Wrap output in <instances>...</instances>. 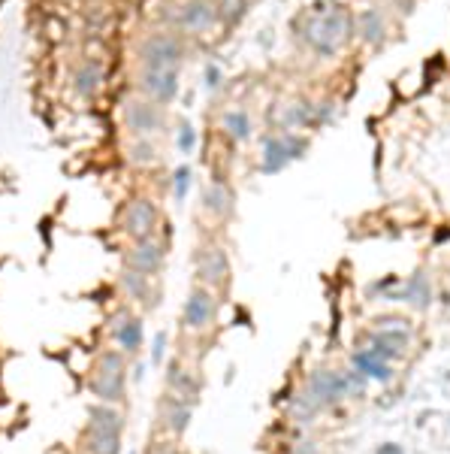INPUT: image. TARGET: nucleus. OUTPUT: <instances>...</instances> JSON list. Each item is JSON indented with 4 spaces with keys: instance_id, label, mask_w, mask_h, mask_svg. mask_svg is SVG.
<instances>
[{
    "instance_id": "c85d7f7f",
    "label": "nucleus",
    "mask_w": 450,
    "mask_h": 454,
    "mask_svg": "<svg viewBox=\"0 0 450 454\" xmlns=\"http://www.w3.org/2000/svg\"><path fill=\"white\" fill-rule=\"evenodd\" d=\"M157 454H179V451H175L172 445H160V448H157Z\"/></svg>"
},
{
    "instance_id": "f257e3e1",
    "label": "nucleus",
    "mask_w": 450,
    "mask_h": 454,
    "mask_svg": "<svg viewBox=\"0 0 450 454\" xmlns=\"http://www.w3.org/2000/svg\"><path fill=\"white\" fill-rule=\"evenodd\" d=\"M350 34H354V19L345 10H333V12L317 15V19L302 25V40L326 58L335 55Z\"/></svg>"
},
{
    "instance_id": "c756f323",
    "label": "nucleus",
    "mask_w": 450,
    "mask_h": 454,
    "mask_svg": "<svg viewBox=\"0 0 450 454\" xmlns=\"http://www.w3.org/2000/svg\"><path fill=\"white\" fill-rule=\"evenodd\" d=\"M378 454H402L399 448H396V445H387V448H381Z\"/></svg>"
},
{
    "instance_id": "1a4fd4ad",
    "label": "nucleus",
    "mask_w": 450,
    "mask_h": 454,
    "mask_svg": "<svg viewBox=\"0 0 450 454\" xmlns=\"http://www.w3.org/2000/svg\"><path fill=\"white\" fill-rule=\"evenodd\" d=\"M127 127H131L133 133H155L160 125H164V116H160V109L157 106H151V103H142V100H133V103H127Z\"/></svg>"
},
{
    "instance_id": "393cba45",
    "label": "nucleus",
    "mask_w": 450,
    "mask_h": 454,
    "mask_svg": "<svg viewBox=\"0 0 450 454\" xmlns=\"http://www.w3.org/2000/svg\"><path fill=\"white\" fill-rule=\"evenodd\" d=\"M131 158H133V161H139V164H146V161L155 158V149H151L148 142H136V146L131 149Z\"/></svg>"
},
{
    "instance_id": "9d476101",
    "label": "nucleus",
    "mask_w": 450,
    "mask_h": 454,
    "mask_svg": "<svg viewBox=\"0 0 450 454\" xmlns=\"http://www.w3.org/2000/svg\"><path fill=\"white\" fill-rule=\"evenodd\" d=\"M142 88L155 97L157 103H166L179 91V73L175 70H142Z\"/></svg>"
},
{
    "instance_id": "2eb2a0df",
    "label": "nucleus",
    "mask_w": 450,
    "mask_h": 454,
    "mask_svg": "<svg viewBox=\"0 0 450 454\" xmlns=\"http://www.w3.org/2000/svg\"><path fill=\"white\" fill-rule=\"evenodd\" d=\"M411 306L414 309H426L429 306V300H432V291H429V279L423 276V272H417V276H411L408 279V285H405V294H402Z\"/></svg>"
},
{
    "instance_id": "6ab92c4d",
    "label": "nucleus",
    "mask_w": 450,
    "mask_h": 454,
    "mask_svg": "<svg viewBox=\"0 0 450 454\" xmlns=\"http://www.w3.org/2000/svg\"><path fill=\"white\" fill-rule=\"evenodd\" d=\"M224 127H227V133H230L233 140H245V136L251 133V118L242 109H233V112H227L224 116Z\"/></svg>"
},
{
    "instance_id": "4468645a",
    "label": "nucleus",
    "mask_w": 450,
    "mask_h": 454,
    "mask_svg": "<svg viewBox=\"0 0 450 454\" xmlns=\"http://www.w3.org/2000/svg\"><path fill=\"white\" fill-rule=\"evenodd\" d=\"M354 369H357V373H360L363 378H375V382H381V385H387V382L393 378L390 363L372 358L369 352H357V354H354Z\"/></svg>"
},
{
    "instance_id": "0eeeda50",
    "label": "nucleus",
    "mask_w": 450,
    "mask_h": 454,
    "mask_svg": "<svg viewBox=\"0 0 450 454\" xmlns=\"http://www.w3.org/2000/svg\"><path fill=\"white\" fill-rule=\"evenodd\" d=\"M124 227L136 242L148 239L151 233H155V227H157V206L151 200H133L131 209H127Z\"/></svg>"
},
{
    "instance_id": "f3484780",
    "label": "nucleus",
    "mask_w": 450,
    "mask_h": 454,
    "mask_svg": "<svg viewBox=\"0 0 450 454\" xmlns=\"http://www.w3.org/2000/svg\"><path fill=\"white\" fill-rule=\"evenodd\" d=\"M360 36L365 43H381V36H384V19H381L378 10H365L360 15Z\"/></svg>"
},
{
    "instance_id": "6e6552de",
    "label": "nucleus",
    "mask_w": 450,
    "mask_h": 454,
    "mask_svg": "<svg viewBox=\"0 0 450 454\" xmlns=\"http://www.w3.org/2000/svg\"><path fill=\"white\" fill-rule=\"evenodd\" d=\"M212 318H215V300H212L209 291L196 288L185 303V324L190 330H205L212 324Z\"/></svg>"
},
{
    "instance_id": "20e7f679",
    "label": "nucleus",
    "mask_w": 450,
    "mask_h": 454,
    "mask_svg": "<svg viewBox=\"0 0 450 454\" xmlns=\"http://www.w3.org/2000/svg\"><path fill=\"white\" fill-rule=\"evenodd\" d=\"M181 61V45L170 34H155L142 45V64L146 70H175Z\"/></svg>"
},
{
    "instance_id": "423d86ee",
    "label": "nucleus",
    "mask_w": 450,
    "mask_h": 454,
    "mask_svg": "<svg viewBox=\"0 0 450 454\" xmlns=\"http://www.w3.org/2000/svg\"><path fill=\"white\" fill-rule=\"evenodd\" d=\"M308 397L315 400L320 409L339 403V400H345V397H348L345 376L330 373V369H317V373L308 378Z\"/></svg>"
},
{
    "instance_id": "9b49d317",
    "label": "nucleus",
    "mask_w": 450,
    "mask_h": 454,
    "mask_svg": "<svg viewBox=\"0 0 450 454\" xmlns=\"http://www.w3.org/2000/svg\"><path fill=\"white\" fill-rule=\"evenodd\" d=\"M302 151V146L296 140H269L263 149V173H278L287 161H293L296 155Z\"/></svg>"
},
{
    "instance_id": "5701e85b",
    "label": "nucleus",
    "mask_w": 450,
    "mask_h": 454,
    "mask_svg": "<svg viewBox=\"0 0 450 454\" xmlns=\"http://www.w3.org/2000/svg\"><path fill=\"white\" fill-rule=\"evenodd\" d=\"M218 12L224 15V19H242V12H245V0H221V6H218Z\"/></svg>"
},
{
    "instance_id": "bb28decb",
    "label": "nucleus",
    "mask_w": 450,
    "mask_h": 454,
    "mask_svg": "<svg viewBox=\"0 0 450 454\" xmlns=\"http://www.w3.org/2000/svg\"><path fill=\"white\" fill-rule=\"evenodd\" d=\"M194 140H196V136H194V127L185 125V127L179 131V149H181V151H190V149H194Z\"/></svg>"
},
{
    "instance_id": "dca6fc26",
    "label": "nucleus",
    "mask_w": 450,
    "mask_h": 454,
    "mask_svg": "<svg viewBox=\"0 0 450 454\" xmlns=\"http://www.w3.org/2000/svg\"><path fill=\"white\" fill-rule=\"evenodd\" d=\"M115 336H118V343L124 352H139V345H142V321L139 318H127L124 324L115 330Z\"/></svg>"
},
{
    "instance_id": "7ed1b4c3",
    "label": "nucleus",
    "mask_w": 450,
    "mask_h": 454,
    "mask_svg": "<svg viewBox=\"0 0 450 454\" xmlns=\"http://www.w3.org/2000/svg\"><path fill=\"white\" fill-rule=\"evenodd\" d=\"M91 391L103 400V403H118L124 397V358L118 352H106L97 367V376L91 382Z\"/></svg>"
},
{
    "instance_id": "ddd939ff",
    "label": "nucleus",
    "mask_w": 450,
    "mask_h": 454,
    "mask_svg": "<svg viewBox=\"0 0 450 454\" xmlns=\"http://www.w3.org/2000/svg\"><path fill=\"white\" fill-rule=\"evenodd\" d=\"M227 272H230V261H227V255L221 252V248H205V252L200 255V276H203V282L221 285L227 279Z\"/></svg>"
},
{
    "instance_id": "cd10ccee",
    "label": "nucleus",
    "mask_w": 450,
    "mask_h": 454,
    "mask_svg": "<svg viewBox=\"0 0 450 454\" xmlns=\"http://www.w3.org/2000/svg\"><path fill=\"white\" fill-rule=\"evenodd\" d=\"M218 85V70L215 67H209V88H215Z\"/></svg>"
},
{
    "instance_id": "aec40b11",
    "label": "nucleus",
    "mask_w": 450,
    "mask_h": 454,
    "mask_svg": "<svg viewBox=\"0 0 450 454\" xmlns=\"http://www.w3.org/2000/svg\"><path fill=\"white\" fill-rule=\"evenodd\" d=\"M188 421H190V406H185V403H175L166 409V427L172 430V433H185L188 430Z\"/></svg>"
},
{
    "instance_id": "39448f33",
    "label": "nucleus",
    "mask_w": 450,
    "mask_h": 454,
    "mask_svg": "<svg viewBox=\"0 0 450 454\" xmlns=\"http://www.w3.org/2000/svg\"><path fill=\"white\" fill-rule=\"evenodd\" d=\"M218 15L221 12L212 0H188V3H181L179 15H175V25L188 30V34H203V30L215 28Z\"/></svg>"
},
{
    "instance_id": "f03ea898",
    "label": "nucleus",
    "mask_w": 450,
    "mask_h": 454,
    "mask_svg": "<svg viewBox=\"0 0 450 454\" xmlns=\"http://www.w3.org/2000/svg\"><path fill=\"white\" fill-rule=\"evenodd\" d=\"M88 451L91 454H118L121 451V415L115 409H109V406L91 409Z\"/></svg>"
},
{
    "instance_id": "4be33fe9",
    "label": "nucleus",
    "mask_w": 450,
    "mask_h": 454,
    "mask_svg": "<svg viewBox=\"0 0 450 454\" xmlns=\"http://www.w3.org/2000/svg\"><path fill=\"white\" fill-rule=\"evenodd\" d=\"M124 288L133 294V297H146V276L136 270H127L124 272Z\"/></svg>"
},
{
    "instance_id": "412c9836",
    "label": "nucleus",
    "mask_w": 450,
    "mask_h": 454,
    "mask_svg": "<svg viewBox=\"0 0 450 454\" xmlns=\"http://www.w3.org/2000/svg\"><path fill=\"white\" fill-rule=\"evenodd\" d=\"M205 209L215 212V215H224V212L230 209V191H227L224 185H212L209 191H205Z\"/></svg>"
},
{
    "instance_id": "f8f14e48",
    "label": "nucleus",
    "mask_w": 450,
    "mask_h": 454,
    "mask_svg": "<svg viewBox=\"0 0 450 454\" xmlns=\"http://www.w3.org/2000/svg\"><path fill=\"white\" fill-rule=\"evenodd\" d=\"M160 261H164V252H160L157 242L151 239H142L136 242V248L131 255H127V263H131V270L142 272V276H148V272H155L160 267Z\"/></svg>"
},
{
    "instance_id": "a878e982",
    "label": "nucleus",
    "mask_w": 450,
    "mask_h": 454,
    "mask_svg": "<svg viewBox=\"0 0 450 454\" xmlns=\"http://www.w3.org/2000/svg\"><path fill=\"white\" fill-rule=\"evenodd\" d=\"M164 348H166V333L160 330L155 336V348H151V363L155 367H160V360H164Z\"/></svg>"
},
{
    "instance_id": "a211bd4d",
    "label": "nucleus",
    "mask_w": 450,
    "mask_h": 454,
    "mask_svg": "<svg viewBox=\"0 0 450 454\" xmlns=\"http://www.w3.org/2000/svg\"><path fill=\"white\" fill-rule=\"evenodd\" d=\"M97 85H100V67H97L94 61H88V64L82 67L79 73H76V91H79V94H85V97H91L97 91Z\"/></svg>"
},
{
    "instance_id": "b1692460",
    "label": "nucleus",
    "mask_w": 450,
    "mask_h": 454,
    "mask_svg": "<svg viewBox=\"0 0 450 454\" xmlns=\"http://www.w3.org/2000/svg\"><path fill=\"white\" fill-rule=\"evenodd\" d=\"M172 179H175V182H172V191H175V197H179V200H185L188 185H190V170H188V166H179Z\"/></svg>"
}]
</instances>
